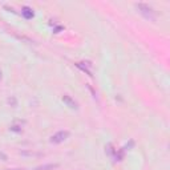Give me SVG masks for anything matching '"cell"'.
Listing matches in <instances>:
<instances>
[{
	"label": "cell",
	"mask_w": 170,
	"mask_h": 170,
	"mask_svg": "<svg viewBox=\"0 0 170 170\" xmlns=\"http://www.w3.org/2000/svg\"><path fill=\"white\" fill-rule=\"evenodd\" d=\"M57 166H59L57 164H48V165H43V166L36 168L35 170H53V169H56Z\"/></svg>",
	"instance_id": "cell-5"
},
{
	"label": "cell",
	"mask_w": 170,
	"mask_h": 170,
	"mask_svg": "<svg viewBox=\"0 0 170 170\" xmlns=\"http://www.w3.org/2000/svg\"><path fill=\"white\" fill-rule=\"evenodd\" d=\"M10 170H21V169H10Z\"/></svg>",
	"instance_id": "cell-8"
},
{
	"label": "cell",
	"mask_w": 170,
	"mask_h": 170,
	"mask_svg": "<svg viewBox=\"0 0 170 170\" xmlns=\"http://www.w3.org/2000/svg\"><path fill=\"white\" fill-rule=\"evenodd\" d=\"M136 7H137V10L140 11V14L142 15L145 19L152 20V21H154V20H156V16H154V14H153V10L148 6V4L138 3V4H136Z\"/></svg>",
	"instance_id": "cell-1"
},
{
	"label": "cell",
	"mask_w": 170,
	"mask_h": 170,
	"mask_svg": "<svg viewBox=\"0 0 170 170\" xmlns=\"http://www.w3.org/2000/svg\"><path fill=\"white\" fill-rule=\"evenodd\" d=\"M8 104L11 105V106H14V108H16L17 106V100H16V97L15 96H11V97H8Z\"/></svg>",
	"instance_id": "cell-6"
},
{
	"label": "cell",
	"mask_w": 170,
	"mask_h": 170,
	"mask_svg": "<svg viewBox=\"0 0 170 170\" xmlns=\"http://www.w3.org/2000/svg\"><path fill=\"white\" fill-rule=\"evenodd\" d=\"M0 79H2V72H0Z\"/></svg>",
	"instance_id": "cell-9"
},
{
	"label": "cell",
	"mask_w": 170,
	"mask_h": 170,
	"mask_svg": "<svg viewBox=\"0 0 170 170\" xmlns=\"http://www.w3.org/2000/svg\"><path fill=\"white\" fill-rule=\"evenodd\" d=\"M63 102L67 105V106H69L71 109H77L79 108V104L76 102V101L72 99L71 96H68V95H64L63 96Z\"/></svg>",
	"instance_id": "cell-3"
},
{
	"label": "cell",
	"mask_w": 170,
	"mask_h": 170,
	"mask_svg": "<svg viewBox=\"0 0 170 170\" xmlns=\"http://www.w3.org/2000/svg\"><path fill=\"white\" fill-rule=\"evenodd\" d=\"M69 136H71V133L68 132V130H60V132H57L56 134H53V136L51 137V142L52 144H61Z\"/></svg>",
	"instance_id": "cell-2"
},
{
	"label": "cell",
	"mask_w": 170,
	"mask_h": 170,
	"mask_svg": "<svg viewBox=\"0 0 170 170\" xmlns=\"http://www.w3.org/2000/svg\"><path fill=\"white\" fill-rule=\"evenodd\" d=\"M11 130H14V132H21V128H20V126H16V125H14V126H11Z\"/></svg>",
	"instance_id": "cell-7"
},
{
	"label": "cell",
	"mask_w": 170,
	"mask_h": 170,
	"mask_svg": "<svg viewBox=\"0 0 170 170\" xmlns=\"http://www.w3.org/2000/svg\"><path fill=\"white\" fill-rule=\"evenodd\" d=\"M21 15L24 16V19L29 20V19L33 17V11H32L31 8H28V7H24L21 10Z\"/></svg>",
	"instance_id": "cell-4"
}]
</instances>
